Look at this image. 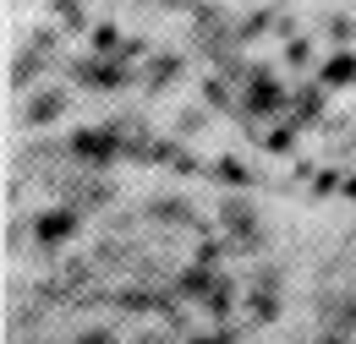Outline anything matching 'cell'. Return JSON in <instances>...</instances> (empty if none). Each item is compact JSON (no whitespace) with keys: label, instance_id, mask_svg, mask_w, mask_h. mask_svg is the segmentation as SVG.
Listing matches in <instances>:
<instances>
[{"label":"cell","instance_id":"obj_1","mask_svg":"<svg viewBox=\"0 0 356 344\" xmlns=\"http://www.w3.org/2000/svg\"><path fill=\"white\" fill-rule=\"evenodd\" d=\"M83 344H110V339H104V334H88V339H83Z\"/></svg>","mask_w":356,"mask_h":344}]
</instances>
